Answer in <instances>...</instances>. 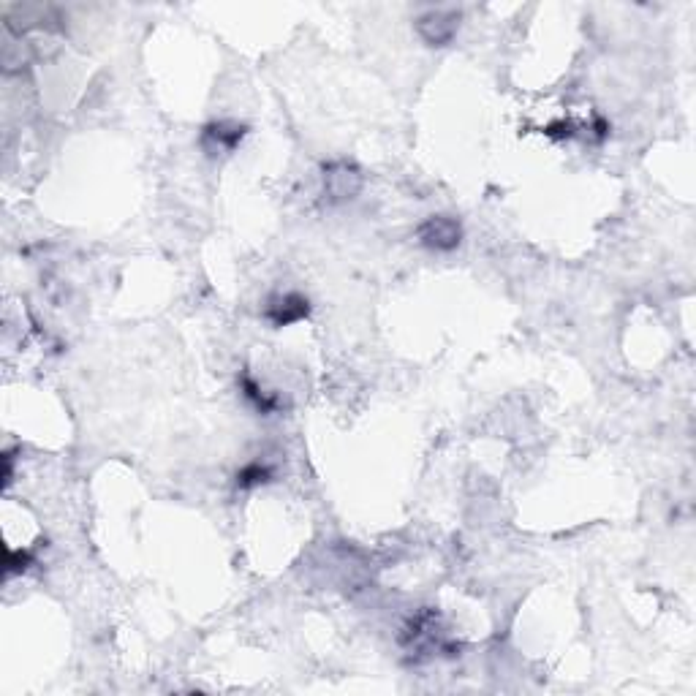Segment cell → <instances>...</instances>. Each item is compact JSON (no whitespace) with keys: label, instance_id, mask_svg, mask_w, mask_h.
<instances>
[{"label":"cell","instance_id":"cell-3","mask_svg":"<svg viewBox=\"0 0 696 696\" xmlns=\"http://www.w3.org/2000/svg\"><path fill=\"white\" fill-rule=\"evenodd\" d=\"M264 316L272 327H289L297 321H305L310 316L308 297H302L297 291H286V294H275L267 300Z\"/></svg>","mask_w":696,"mask_h":696},{"label":"cell","instance_id":"cell-6","mask_svg":"<svg viewBox=\"0 0 696 696\" xmlns=\"http://www.w3.org/2000/svg\"><path fill=\"white\" fill-rule=\"evenodd\" d=\"M270 468L261 463H251L242 468L240 474H237V487H242V490H248V487H256V484H264L270 482Z\"/></svg>","mask_w":696,"mask_h":696},{"label":"cell","instance_id":"cell-2","mask_svg":"<svg viewBox=\"0 0 696 696\" xmlns=\"http://www.w3.org/2000/svg\"><path fill=\"white\" fill-rule=\"evenodd\" d=\"M416 237L430 251H455L463 240V226L449 215H433L419 226Z\"/></svg>","mask_w":696,"mask_h":696},{"label":"cell","instance_id":"cell-4","mask_svg":"<svg viewBox=\"0 0 696 696\" xmlns=\"http://www.w3.org/2000/svg\"><path fill=\"white\" fill-rule=\"evenodd\" d=\"M324 191L332 202H348L362 191V174L357 166L338 161L324 169Z\"/></svg>","mask_w":696,"mask_h":696},{"label":"cell","instance_id":"cell-7","mask_svg":"<svg viewBox=\"0 0 696 696\" xmlns=\"http://www.w3.org/2000/svg\"><path fill=\"white\" fill-rule=\"evenodd\" d=\"M242 389H245V397L251 400L253 406L259 408L261 414H270L272 408L278 406V400H275V397H270V395H264V392H261V389L256 387V384H253L251 378H245V381H242Z\"/></svg>","mask_w":696,"mask_h":696},{"label":"cell","instance_id":"cell-1","mask_svg":"<svg viewBox=\"0 0 696 696\" xmlns=\"http://www.w3.org/2000/svg\"><path fill=\"white\" fill-rule=\"evenodd\" d=\"M457 28H460V11L455 9H433L416 20L419 36L430 47H446L449 41L455 39Z\"/></svg>","mask_w":696,"mask_h":696},{"label":"cell","instance_id":"cell-5","mask_svg":"<svg viewBox=\"0 0 696 696\" xmlns=\"http://www.w3.org/2000/svg\"><path fill=\"white\" fill-rule=\"evenodd\" d=\"M242 136H245V126L221 120V123H213V126L204 128L202 147L207 150V155L234 153V150L240 147Z\"/></svg>","mask_w":696,"mask_h":696}]
</instances>
